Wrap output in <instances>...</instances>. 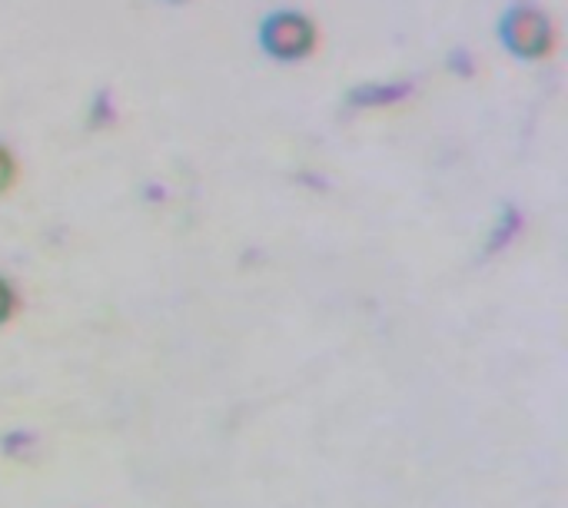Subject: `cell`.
Wrapping results in <instances>:
<instances>
[{
  "label": "cell",
  "mask_w": 568,
  "mask_h": 508,
  "mask_svg": "<svg viewBox=\"0 0 568 508\" xmlns=\"http://www.w3.org/2000/svg\"><path fill=\"white\" fill-rule=\"evenodd\" d=\"M506 40L513 43V50L523 53H539L549 43V23L539 10L532 7H519L509 20H506Z\"/></svg>",
  "instance_id": "1"
},
{
  "label": "cell",
  "mask_w": 568,
  "mask_h": 508,
  "mask_svg": "<svg viewBox=\"0 0 568 508\" xmlns=\"http://www.w3.org/2000/svg\"><path fill=\"white\" fill-rule=\"evenodd\" d=\"M263 40L270 43V50L276 53H303L313 40V27L303 20V17H293V13H283V17H270L266 27H263Z\"/></svg>",
  "instance_id": "2"
},
{
  "label": "cell",
  "mask_w": 568,
  "mask_h": 508,
  "mask_svg": "<svg viewBox=\"0 0 568 508\" xmlns=\"http://www.w3.org/2000/svg\"><path fill=\"white\" fill-rule=\"evenodd\" d=\"M10 173H13V166H10V156H7V153L0 150V186H7Z\"/></svg>",
  "instance_id": "3"
},
{
  "label": "cell",
  "mask_w": 568,
  "mask_h": 508,
  "mask_svg": "<svg viewBox=\"0 0 568 508\" xmlns=\"http://www.w3.org/2000/svg\"><path fill=\"white\" fill-rule=\"evenodd\" d=\"M7 313H10V289L0 283V319H3Z\"/></svg>",
  "instance_id": "4"
}]
</instances>
